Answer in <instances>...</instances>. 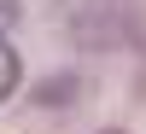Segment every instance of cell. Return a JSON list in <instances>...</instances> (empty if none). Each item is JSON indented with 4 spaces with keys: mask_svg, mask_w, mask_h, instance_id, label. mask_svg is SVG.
<instances>
[{
    "mask_svg": "<svg viewBox=\"0 0 146 134\" xmlns=\"http://www.w3.org/2000/svg\"><path fill=\"white\" fill-rule=\"evenodd\" d=\"M12 88H18V53H12L6 41H0V99H6Z\"/></svg>",
    "mask_w": 146,
    "mask_h": 134,
    "instance_id": "1",
    "label": "cell"
},
{
    "mask_svg": "<svg viewBox=\"0 0 146 134\" xmlns=\"http://www.w3.org/2000/svg\"><path fill=\"white\" fill-rule=\"evenodd\" d=\"M12 18H18V0H0V29H6Z\"/></svg>",
    "mask_w": 146,
    "mask_h": 134,
    "instance_id": "2",
    "label": "cell"
}]
</instances>
